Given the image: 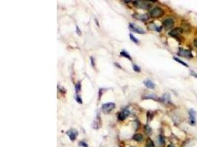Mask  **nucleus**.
Returning a JSON list of instances; mask_svg holds the SVG:
<instances>
[{
  "label": "nucleus",
  "mask_w": 197,
  "mask_h": 147,
  "mask_svg": "<svg viewBox=\"0 0 197 147\" xmlns=\"http://www.w3.org/2000/svg\"><path fill=\"white\" fill-rule=\"evenodd\" d=\"M150 15L152 18H159L164 15V11L160 8H155L150 12Z\"/></svg>",
  "instance_id": "1"
},
{
  "label": "nucleus",
  "mask_w": 197,
  "mask_h": 147,
  "mask_svg": "<svg viewBox=\"0 0 197 147\" xmlns=\"http://www.w3.org/2000/svg\"><path fill=\"white\" fill-rule=\"evenodd\" d=\"M177 55L179 56H181L183 57H188V58L193 57L190 50H185V49H179Z\"/></svg>",
  "instance_id": "2"
},
{
  "label": "nucleus",
  "mask_w": 197,
  "mask_h": 147,
  "mask_svg": "<svg viewBox=\"0 0 197 147\" xmlns=\"http://www.w3.org/2000/svg\"><path fill=\"white\" fill-rule=\"evenodd\" d=\"M129 29L131 31H134V32H135L137 33H139V34H145V30H143L139 26L136 25V24H132V23L129 24Z\"/></svg>",
  "instance_id": "3"
},
{
  "label": "nucleus",
  "mask_w": 197,
  "mask_h": 147,
  "mask_svg": "<svg viewBox=\"0 0 197 147\" xmlns=\"http://www.w3.org/2000/svg\"><path fill=\"white\" fill-rule=\"evenodd\" d=\"M114 107H115L114 103H112V102L106 103L102 105V110L104 113H109L114 108Z\"/></svg>",
  "instance_id": "4"
},
{
  "label": "nucleus",
  "mask_w": 197,
  "mask_h": 147,
  "mask_svg": "<svg viewBox=\"0 0 197 147\" xmlns=\"http://www.w3.org/2000/svg\"><path fill=\"white\" fill-rule=\"evenodd\" d=\"M174 21L171 18H166L163 21V26L166 30H169V29L172 28L174 27Z\"/></svg>",
  "instance_id": "5"
},
{
  "label": "nucleus",
  "mask_w": 197,
  "mask_h": 147,
  "mask_svg": "<svg viewBox=\"0 0 197 147\" xmlns=\"http://www.w3.org/2000/svg\"><path fill=\"white\" fill-rule=\"evenodd\" d=\"M182 33H183V30H182L181 27H177V28H174V30H172L169 33V35H170V36L176 37V36L182 34Z\"/></svg>",
  "instance_id": "6"
},
{
  "label": "nucleus",
  "mask_w": 197,
  "mask_h": 147,
  "mask_svg": "<svg viewBox=\"0 0 197 147\" xmlns=\"http://www.w3.org/2000/svg\"><path fill=\"white\" fill-rule=\"evenodd\" d=\"M66 134L68 135L69 139L72 141L75 140L76 137L78 136V132L75 130H70L66 132Z\"/></svg>",
  "instance_id": "7"
},
{
  "label": "nucleus",
  "mask_w": 197,
  "mask_h": 147,
  "mask_svg": "<svg viewBox=\"0 0 197 147\" xmlns=\"http://www.w3.org/2000/svg\"><path fill=\"white\" fill-rule=\"evenodd\" d=\"M134 2V5L137 7L142 8V9H147L149 7V3H147V2H145L144 1H135Z\"/></svg>",
  "instance_id": "8"
},
{
  "label": "nucleus",
  "mask_w": 197,
  "mask_h": 147,
  "mask_svg": "<svg viewBox=\"0 0 197 147\" xmlns=\"http://www.w3.org/2000/svg\"><path fill=\"white\" fill-rule=\"evenodd\" d=\"M129 112L128 111V110L124 109L122 112H120V113L118 114V116H117V117H118V119H119L120 121H123V120L126 118V116L129 115Z\"/></svg>",
  "instance_id": "9"
},
{
  "label": "nucleus",
  "mask_w": 197,
  "mask_h": 147,
  "mask_svg": "<svg viewBox=\"0 0 197 147\" xmlns=\"http://www.w3.org/2000/svg\"><path fill=\"white\" fill-rule=\"evenodd\" d=\"M189 115H190V122L191 124H195L196 122V112L193 110L190 109L189 111Z\"/></svg>",
  "instance_id": "10"
},
{
  "label": "nucleus",
  "mask_w": 197,
  "mask_h": 147,
  "mask_svg": "<svg viewBox=\"0 0 197 147\" xmlns=\"http://www.w3.org/2000/svg\"><path fill=\"white\" fill-rule=\"evenodd\" d=\"M134 17L137 19L141 20V21H146L149 19V16L148 14H134Z\"/></svg>",
  "instance_id": "11"
},
{
  "label": "nucleus",
  "mask_w": 197,
  "mask_h": 147,
  "mask_svg": "<svg viewBox=\"0 0 197 147\" xmlns=\"http://www.w3.org/2000/svg\"><path fill=\"white\" fill-rule=\"evenodd\" d=\"M144 85L150 89H154L155 88V84L150 80H147L144 81Z\"/></svg>",
  "instance_id": "12"
},
{
  "label": "nucleus",
  "mask_w": 197,
  "mask_h": 147,
  "mask_svg": "<svg viewBox=\"0 0 197 147\" xmlns=\"http://www.w3.org/2000/svg\"><path fill=\"white\" fill-rule=\"evenodd\" d=\"M133 138H134V140H136V141H137V142H140V141H142V140H143V136H142L141 134L137 133V134H136V135H134Z\"/></svg>",
  "instance_id": "13"
},
{
  "label": "nucleus",
  "mask_w": 197,
  "mask_h": 147,
  "mask_svg": "<svg viewBox=\"0 0 197 147\" xmlns=\"http://www.w3.org/2000/svg\"><path fill=\"white\" fill-rule=\"evenodd\" d=\"M120 55L122 56V57H125L128 58V59L130 60H131V57L130 55H129V53H127L125 50H122V51L120 52Z\"/></svg>",
  "instance_id": "14"
},
{
  "label": "nucleus",
  "mask_w": 197,
  "mask_h": 147,
  "mask_svg": "<svg viewBox=\"0 0 197 147\" xmlns=\"http://www.w3.org/2000/svg\"><path fill=\"white\" fill-rule=\"evenodd\" d=\"M158 140H159V145H160V146H165V139H164V138L162 136V135H159V137H158Z\"/></svg>",
  "instance_id": "15"
},
{
  "label": "nucleus",
  "mask_w": 197,
  "mask_h": 147,
  "mask_svg": "<svg viewBox=\"0 0 197 147\" xmlns=\"http://www.w3.org/2000/svg\"><path fill=\"white\" fill-rule=\"evenodd\" d=\"M146 147H154V142L150 138H149V139L147 140Z\"/></svg>",
  "instance_id": "16"
},
{
  "label": "nucleus",
  "mask_w": 197,
  "mask_h": 147,
  "mask_svg": "<svg viewBox=\"0 0 197 147\" xmlns=\"http://www.w3.org/2000/svg\"><path fill=\"white\" fill-rule=\"evenodd\" d=\"M174 59L177 61V62H178L179 63H181L182 65H183L184 66H186V67H188V65L187 64V63H185V62H183V61H182L181 60H179V58H177V57H174Z\"/></svg>",
  "instance_id": "17"
},
{
  "label": "nucleus",
  "mask_w": 197,
  "mask_h": 147,
  "mask_svg": "<svg viewBox=\"0 0 197 147\" xmlns=\"http://www.w3.org/2000/svg\"><path fill=\"white\" fill-rule=\"evenodd\" d=\"M129 37H130V38H131V40L134 42V43H139V41L132 35V34H129Z\"/></svg>",
  "instance_id": "18"
},
{
  "label": "nucleus",
  "mask_w": 197,
  "mask_h": 147,
  "mask_svg": "<svg viewBox=\"0 0 197 147\" xmlns=\"http://www.w3.org/2000/svg\"><path fill=\"white\" fill-rule=\"evenodd\" d=\"M145 132L149 135H151V129L149 127V126H145Z\"/></svg>",
  "instance_id": "19"
},
{
  "label": "nucleus",
  "mask_w": 197,
  "mask_h": 147,
  "mask_svg": "<svg viewBox=\"0 0 197 147\" xmlns=\"http://www.w3.org/2000/svg\"><path fill=\"white\" fill-rule=\"evenodd\" d=\"M81 83H80V82H78V83H77V84L75 85V89L76 93L80 92V90H81Z\"/></svg>",
  "instance_id": "20"
},
{
  "label": "nucleus",
  "mask_w": 197,
  "mask_h": 147,
  "mask_svg": "<svg viewBox=\"0 0 197 147\" xmlns=\"http://www.w3.org/2000/svg\"><path fill=\"white\" fill-rule=\"evenodd\" d=\"M133 69H134V71H136V72H140V71H141L140 68L138 65H133Z\"/></svg>",
  "instance_id": "21"
},
{
  "label": "nucleus",
  "mask_w": 197,
  "mask_h": 147,
  "mask_svg": "<svg viewBox=\"0 0 197 147\" xmlns=\"http://www.w3.org/2000/svg\"><path fill=\"white\" fill-rule=\"evenodd\" d=\"M78 144H79V146H80L81 147H88L87 143H86V142H84V141H80V142L78 143Z\"/></svg>",
  "instance_id": "22"
},
{
  "label": "nucleus",
  "mask_w": 197,
  "mask_h": 147,
  "mask_svg": "<svg viewBox=\"0 0 197 147\" xmlns=\"http://www.w3.org/2000/svg\"><path fill=\"white\" fill-rule=\"evenodd\" d=\"M75 100L77 101V102H78L79 104H82V100H81V98L78 96V95H76L75 96Z\"/></svg>",
  "instance_id": "23"
},
{
  "label": "nucleus",
  "mask_w": 197,
  "mask_h": 147,
  "mask_svg": "<svg viewBox=\"0 0 197 147\" xmlns=\"http://www.w3.org/2000/svg\"><path fill=\"white\" fill-rule=\"evenodd\" d=\"M76 32H77V33H78L79 35H81V30H80V29H79V27H78V26H76Z\"/></svg>",
  "instance_id": "24"
},
{
  "label": "nucleus",
  "mask_w": 197,
  "mask_h": 147,
  "mask_svg": "<svg viewBox=\"0 0 197 147\" xmlns=\"http://www.w3.org/2000/svg\"><path fill=\"white\" fill-rule=\"evenodd\" d=\"M91 61H92V66L93 67H94L95 66V65H94V59H93V57H91Z\"/></svg>",
  "instance_id": "25"
},
{
  "label": "nucleus",
  "mask_w": 197,
  "mask_h": 147,
  "mask_svg": "<svg viewBox=\"0 0 197 147\" xmlns=\"http://www.w3.org/2000/svg\"><path fill=\"white\" fill-rule=\"evenodd\" d=\"M191 75H193V77H197V74H196L195 73H193V72H192L191 73Z\"/></svg>",
  "instance_id": "26"
},
{
  "label": "nucleus",
  "mask_w": 197,
  "mask_h": 147,
  "mask_svg": "<svg viewBox=\"0 0 197 147\" xmlns=\"http://www.w3.org/2000/svg\"><path fill=\"white\" fill-rule=\"evenodd\" d=\"M194 44H195V46H196V47H197V40H195V41H194Z\"/></svg>",
  "instance_id": "27"
},
{
  "label": "nucleus",
  "mask_w": 197,
  "mask_h": 147,
  "mask_svg": "<svg viewBox=\"0 0 197 147\" xmlns=\"http://www.w3.org/2000/svg\"><path fill=\"white\" fill-rule=\"evenodd\" d=\"M168 147H174V146L173 145H169V146H168Z\"/></svg>",
  "instance_id": "28"
}]
</instances>
